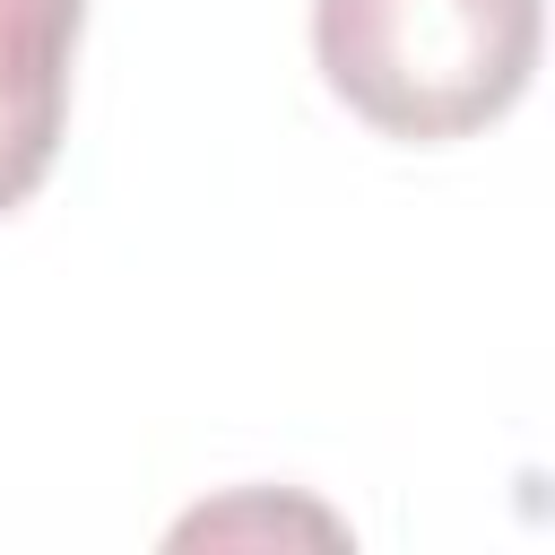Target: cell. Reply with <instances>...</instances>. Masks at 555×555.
<instances>
[{
    "label": "cell",
    "mask_w": 555,
    "mask_h": 555,
    "mask_svg": "<svg viewBox=\"0 0 555 555\" xmlns=\"http://www.w3.org/2000/svg\"><path fill=\"white\" fill-rule=\"evenodd\" d=\"M312 52L356 121L442 147L520 104L538 69V0H312Z\"/></svg>",
    "instance_id": "cell-1"
},
{
    "label": "cell",
    "mask_w": 555,
    "mask_h": 555,
    "mask_svg": "<svg viewBox=\"0 0 555 555\" xmlns=\"http://www.w3.org/2000/svg\"><path fill=\"white\" fill-rule=\"evenodd\" d=\"M87 0H0V217L35 199L69 121V52Z\"/></svg>",
    "instance_id": "cell-2"
}]
</instances>
